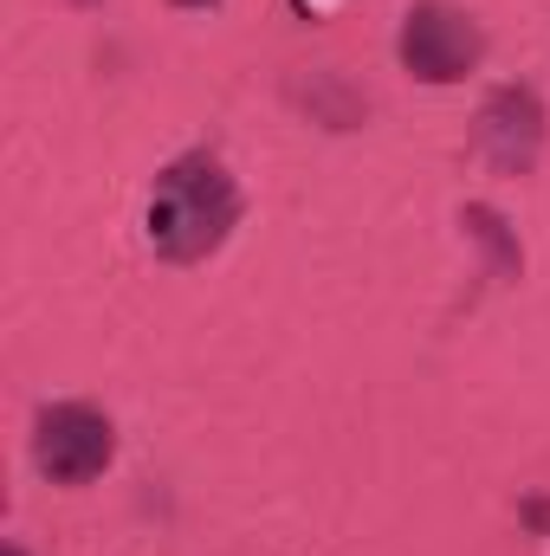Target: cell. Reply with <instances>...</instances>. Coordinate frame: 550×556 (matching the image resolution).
<instances>
[{
	"label": "cell",
	"instance_id": "obj_1",
	"mask_svg": "<svg viewBox=\"0 0 550 556\" xmlns=\"http://www.w3.org/2000/svg\"><path fill=\"white\" fill-rule=\"evenodd\" d=\"M234 220H240V188L221 168V155H208V149L175 155L149 188V247L168 266H195V260L221 253Z\"/></svg>",
	"mask_w": 550,
	"mask_h": 556
},
{
	"label": "cell",
	"instance_id": "obj_4",
	"mask_svg": "<svg viewBox=\"0 0 550 556\" xmlns=\"http://www.w3.org/2000/svg\"><path fill=\"white\" fill-rule=\"evenodd\" d=\"M538 149H545V98L532 85H499L479 104V155L499 175H532Z\"/></svg>",
	"mask_w": 550,
	"mask_h": 556
},
{
	"label": "cell",
	"instance_id": "obj_8",
	"mask_svg": "<svg viewBox=\"0 0 550 556\" xmlns=\"http://www.w3.org/2000/svg\"><path fill=\"white\" fill-rule=\"evenodd\" d=\"M78 7H91V0H78Z\"/></svg>",
	"mask_w": 550,
	"mask_h": 556
},
{
	"label": "cell",
	"instance_id": "obj_6",
	"mask_svg": "<svg viewBox=\"0 0 550 556\" xmlns=\"http://www.w3.org/2000/svg\"><path fill=\"white\" fill-rule=\"evenodd\" d=\"M175 7H214V0H175Z\"/></svg>",
	"mask_w": 550,
	"mask_h": 556
},
{
	"label": "cell",
	"instance_id": "obj_2",
	"mask_svg": "<svg viewBox=\"0 0 550 556\" xmlns=\"http://www.w3.org/2000/svg\"><path fill=\"white\" fill-rule=\"evenodd\" d=\"M117 453V427L91 402H52L33 420V466L52 485H91Z\"/></svg>",
	"mask_w": 550,
	"mask_h": 556
},
{
	"label": "cell",
	"instance_id": "obj_7",
	"mask_svg": "<svg viewBox=\"0 0 550 556\" xmlns=\"http://www.w3.org/2000/svg\"><path fill=\"white\" fill-rule=\"evenodd\" d=\"M0 556H26V551H20V544H7V551H0Z\"/></svg>",
	"mask_w": 550,
	"mask_h": 556
},
{
	"label": "cell",
	"instance_id": "obj_5",
	"mask_svg": "<svg viewBox=\"0 0 550 556\" xmlns=\"http://www.w3.org/2000/svg\"><path fill=\"white\" fill-rule=\"evenodd\" d=\"M460 227H466L473 240H486V247H492V260H499V273H518V247L505 240V220H499L492 207H466V214H460Z\"/></svg>",
	"mask_w": 550,
	"mask_h": 556
},
{
	"label": "cell",
	"instance_id": "obj_3",
	"mask_svg": "<svg viewBox=\"0 0 550 556\" xmlns=\"http://www.w3.org/2000/svg\"><path fill=\"white\" fill-rule=\"evenodd\" d=\"M396 52H402V65H409L421 85H460L486 59V33L460 7H447V0H414L409 20H402Z\"/></svg>",
	"mask_w": 550,
	"mask_h": 556
}]
</instances>
